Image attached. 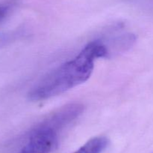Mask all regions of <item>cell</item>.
I'll return each mask as SVG.
<instances>
[{
    "instance_id": "5b68a950",
    "label": "cell",
    "mask_w": 153,
    "mask_h": 153,
    "mask_svg": "<svg viewBox=\"0 0 153 153\" xmlns=\"http://www.w3.org/2000/svg\"><path fill=\"white\" fill-rule=\"evenodd\" d=\"M9 12V8L5 5H0V23L7 17Z\"/></svg>"
},
{
    "instance_id": "7a4b0ae2",
    "label": "cell",
    "mask_w": 153,
    "mask_h": 153,
    "mask_svg": "<svg viewBox=\"0 0 153 153\" xmlns=\"http://www.w3.org/2000/svg\"><path fill=\"white\" fill-rule=\"evenodd\" d=\"M83 111L84 106L79 103H72L61 106L34 126L28 136L41 134L57 135L58 131L79 118Z\"/></svg>"
},
{
    "instance_id": "6da1fadb",
    "label": "cell",
    "mask_w": 153,
    "mask_h": 153,
    "mask_svg": "<svg viewBox=\"0 0 153 153\" xmlns=\"http://www.w3.org/2000/svg\"><path fill=\"white\" fill-rule=\"evenodd\" d=\"M108 46L102 40L88 43L72 60L61 64L43 76L28 93L33 101L46 100L84 83L90 78L97 58L108 56Z\"/></svg>"
},
{
    "instance_id": "3957f363",
    "label": "cell",
    "mask_w": 153,
    "mask_h": 153,
    "mask_svg": "<svg viewBox=\"0 0 153 153\" xmlns=\"http://www.w3.org/2000/svg\"><path fill=\"white\" fill-rule=\"evenodd\" d=\"M57 135L41 134L28 136V142L17 153H50L56 142Z\"/></svg>"
},
{
    "instance_id": "8992f818",
    "label": "cell",
    "mask_w": 153,
    "mask_h": 153,
    "mask_svg": "<svg viewBox=\"0 0 153 153\" xmlns=\"http://www.w3.org/2000/svg\"><path fill=\"white\" fill-rule=\"evenodd\" d=\"M1 40H2V39H0V41H1Z\"/></svg>"
},
{
    "instance_id": "277c9868",
    "label": "cell",
    "mask_w": 153,
    "mask_h": 153,
    "mask_svg": "<svg viewBox=\"0 0 153 153\" xmlns=\"http://www.w3.org/2000/svg\"><path fill=\"white\" fill-rule=\"evenodd\" d=\"M108 143V139L105 136H96L73 153H102Z\"/></svg>"
}]
</instances>
